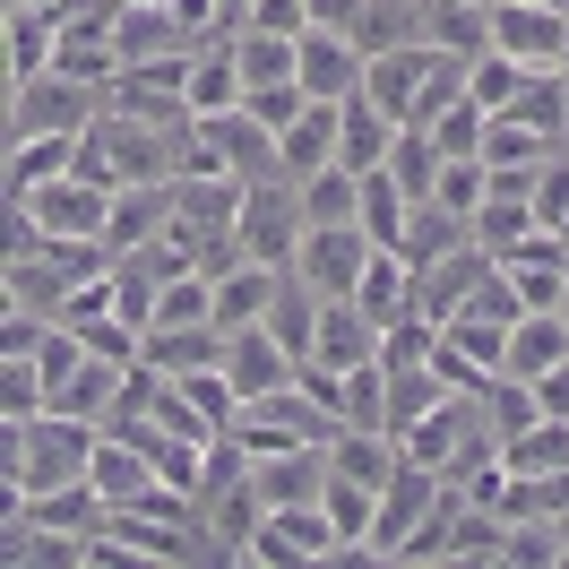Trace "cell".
Here are the masks:
<instances>
[{"label": "cell", "mask_w": 569, "mask_h": 569, "mask_svg": "<svg viewBox=\"0 0 569 569\" xmlns=\"http://www.w3.org/2000/svg\"><path fill=\"white\" fill-rule=\"evenodd\" d=\"M96 449H104V423L43 406L36 423H9V431H0V483H9L18 500L61 492V483H78V475L96 466Z\"/></svg>", "instance_id": "6da1fadb"}, {"label": "cell", "mask_w": 569, "mask_h": 569, "mask_svg": "<svg viewBox=\"0 0 569 569\" xmlns=\"http://www.w3.org/2000/svg\"><path fill=\"white\" fill-rule=\"evenodd\" d=\"M311 242V199L293 173H268V181H242V250L268 259V268H293Z\"/></svg>", "instance_id": "7a4b0ae2"}, {"label": "cell", "mask_w": 569, "mask_h": 569, "mask_svg": "<svg viewBox=\"0 0 569 569\" xmlns=\"http://www.w3.org/2000/svg\"><path fill=\"white\" fill-rule=\"evenodd\" d=\"M328 561H346V535L328 518V500H293V509H268L242 569H328Z\"/></svg>", "instance_id": "3957f363"}, {"label": "cell", "mask_w": 569, "mask_h": 569, "mask_svg": "<svg viewBox=\"0 0 569 569\" xmlns=\"http://www.w3.org/2000/svg\"><path fill=\"white\" fill-rule=\"evenodd\" d=\"M104 104H112V87L70 78V70H43V78H27V87H9V139H36V130H70L78 139Z\"/></svg>", "instance_id": "277c9868"}, {"label": "cell", "mask_w": 569, "mask_h": 569, "mask_svg": "<svg viewBox=\"0 0 569 569\" xmlns=\"http://www.w3.org/2000/svg\"><path fill=\"white\" fill-rule=\"evenodd\" d=\"M440 492H449V475H440V466H397V483L389 492H380V518H371V543H362L355 561H397V543H406V535L423 527L431 509H440Z\"/></svg>", "instance_id": "5b68a950"}, {"label": "cell", "mask_w": 569, "mask_h": 569, "mask_svg": "<svg viewBox=\"0 0 569 569\" xmlns=\"http://www.w3.org/2000/svg\"><path fill=\"white\" fill-rule=\"evenodd\" d=\"M18 208H36V224L52 233V242H78V233H104L112 224V190L96 173H61V181H43V190H27Z\"/></svg>", "instance_id": "8992f818"}, {"label": "cell", "mask_w": 569, "mask_h": 569, "mask_svg": "<svg viewBox=\"0 0 569 569\" xmlns=\"http://www.w3.org/2000/svg\"><path fill=\"white\" fill-rule=\"evenodd\" d=\"M199 130H208V156H216V173H233V181H268V173H284V156H277V130H268V121H259L250 104H233V112H208Z\"/></svg>", "instance_id": "52a82bcc"}, {"label": "cell", "mask_w": 569, "mask_h": 569, "mask_svg": "<svg viewBox=\"0 0 569 569\" xmlns=\"http://www.w3.org/2000/svg\"><path fill=\"white\" fill-rule=\"evenodd\" d=\"M492 43H500V52H518L527 70H561L569 9H543V0H492Z\"/></svg>", "instance_id": "ba28073f"}, {"label": "cell", "mask_w": 569, "mask_h": 569, "mask_svg": "<svg viewBox=\"0 0 569 569\" xmlns=\"http://www.w3.org/2000/svg\"><path fill=\"white\" fill-rule=\"evenodd\" d=\"M173 216H181V173L173 181H121V190H112L104 242L112 250H147V242H164V233H173Z\"/></svg>", "instance_id": "9c48e42d"}, {"label": "cell", "mask_w": 569, "mask_h": 569, "mask_svg": "<svg viewBox=\"0 0 569 569\" xmlns=\"http://www.w3.org/2000/svg\"><path fill=\"white\" fill-rule=\"evenodd\" d=\"M224 371H233V389H242V406H259V397H277L302 362L284 355V337L268 320H250V328H224Z\"/></svg>", "instance_id": "30bf717a"}, {"label": "cell", "mask_w": 569, "mask_h": 569, "mask_svg": "<svg viewBox=\"0 0 569 569\" xmlns=\"http://www.w3.org/2000/svg\"><path fill=\"white\" fill-rule=\"evenodd\" d=\"M371 250H380V242H371L362 224H311V242H302V259H293V277H311L328 302H337V293H355V284H362Z\"/></svg>", "instance_id": "8fae6325"}, {"label": "cell", "mask_w": 569, "mask_h": 569, "mask_svg": "<svg viewBox=\"0 0 569 569\" xmlns=\"http://www.w3.org/2000/svg\"><path fill=\"white\" fill-rule=\"evenodd\" d=\"M440 70V43H397V52H371V70H362V96L397 121H415L423 112V87Z\"/></svg>", "instance_id": "7c38bea8"}, {"label": "cell", "mask_w": 569, "mask_h": 569, "mask_svg": "<svg viewBox=\"0 0 569 569\" xmlns=\"http://www.w3.org/2000/svg\"><path fill=\"white\" fill-rule=\"evenodd\" d=\"M362 70H371V52H362L346 27H302V61H293V78H302L311 96L346 104V96L362 87Z\"/></svg>", "instance_id": "4fadbf2b"}, {"label": "cell", "mask_w": 569, "mask_h": 569, "mask_svg": "<svg viewBox=\"0 0 569 569\" xmlns=\"http://www.w3.org/2000/svg\"><path fill=\"white\" fill-rule=\"evenodd\" d=\"M337 139H346V104L311 96V104H302V112H293V121L277 130V156H284V173H293V181L328 173V164H337Z\"/></svg>", "instance_id": "5bb4252c"}, {"label": "cell", "mask_w": 569, "mask_h": 569, "mask_svg": "<svg viewBox=\"0 0 569 569\" xmlns=\"http://www.w3.org/2000/svg\"><path fill=\"white\" fill-rule=\"evenodd\" d=\"M380 346H389V328L362 311L355 293H337L320 311V346H311V362L320 371H355V362H380Z\"/></svg>", "instance_id": "9a60e30c"}, {"label": "cell", "mask_w": 569, "mask_h": 569, "mask_svg": "<svg viewBox=\"0 0 569 569\" xmlns=\"http://www.w3.org/2000/svg\"><path fill=\"white\" fill-rule=\"evenodd\" d=\"M181 96H190V112H199V121H208V112H233V104L250 96L233 36H208L199 52H190V70H181Z\"/></svg>", "instance_id": "2e32d148"}, {"label": "cell", "mask_w": 569, "mask_h": 569, "mask_svg": "<svg viewBox=\"0 0 569 569\" xmlns=\"http://www.w3.org/2000/svg\"><path fill=\"white\" fill-rule=\"evenodd\" d=\"M277 284H284V268H268V259H233V268L216 277V328H250V320H268Z\"/></svg>", "instance_id": "e0dca14e"}, {"label": "cell", "mask_w": 569, "mask_h": 569, "mask_svg": "<svg viewBox=\"0 0 569 569\" xmlns=\"http://www.w3.org/2000/svg\"><path fill=\"white\" fill-rule=\"evenodd\" d=\"M552 362H569V311H518V328H509V380H543Z\"/></svg>", "instance_id": "ac0fdd59"}, {"label": "cell", "mask_w": 569, "mask_h": 569, "mask_svg": "<svg viewBox=\"0 0 569 569\" xmlns=\"http://www.w3.org/2000/svg\"><path fill=\"white\" fill-rule=\"evenodd\" d=\"M423 43L458 52V61L492 52V0H423Z\"/></svg>", "instance_id": "d6986e66"}, {"label": "cell", "mask_w": 569, "mask_h": 569, "mask_svg": "<svg viewBox=\"0 0 569 569\" xmlns=\"http://www.w3.org/2000/svg\"><path fill=\"white\" fill-rule=\"evenodd\" d=\"M147 371H164V380H181V371H208V362H224V328H147L139 346Z\"/></svg>", "instance_id": "ffe728a7"}, {"label": "cell", "mask_w": 569, "mask_h": 569, "mask_svg": "<svg viewBox=\"0 0 569 569\" xmlns=\"http://www.w3.org/2000/svg\"><path fill=\"white\" fill-rule=\"evenodd\" d=\"M397 130H406V121H397V112H380V104H371V96L355 87V96H346V139H337V164H355V173L389 164Z\"/></svg>", "instance_id": "44dd1931"}, {"label": "cell", "mask_w": 569, "mask_h": 569, "mask_svg": "<svg viewBox=\"0 0 569 569\" xmlns=\"http://www.w3.org/2000/svg\"><path fill=\"white\" fill-rule=\"evenodd\" d=\"M61 61V18H43L27 0H9V87H27Z\"/></svg>", "instance_id": "7402d4cb"}, {"label": "cell", "mask_w": 569, "mask_h": 569, "mask_svg": "<svg viewBox=\"0 0 569 569\" xmlns=\"http://www.w3.org/2000/svg\"><path fill=\"white\" fill-rule=\"evenodd\" d=\"M406 216H415V190H406L389 164H371V173H362V208H355V224H362L380 250H397V242H406Z\"/></svg>", "instance_id": "603a6c76"}, {"label": "cell", "mask_w": 569, "mask_h": 569, "mask_svg": "<svg viewBox=\"0 0 569 569\" xmlns=\"http://www.w3.org/2000/svg\"><path fill=\"white\" fill-rule=\"evenodd\" d=\"M78 164V139L70 130H36V139H9V199H27L43 181H61Z\"/></svg>", "instance_id": "cb8c5ba5"}, {"label": "cell", "mask_w": 569, "mask_h": 569, "mask_svg": "<svg viewBox=\"0 0 569 569\" xmlns=\"http://www.w3.org/2000/svg\"><path fill=\"white\" fill-rule=\"evenodd\" d=\"M458 242H475V216H458L449 199H415V216H406V242H397V250L423 268V259H449Z\"/></svg>", "instance_id": "d4e9b609"}, {"label": "cell", "mask_w": 569, "mask_h": 569, "mask_svg": "<svg viewBox=\"0 0 569 569\" xmlns=\"http://www.w3.org/2000/svg\"><path fill=\"white\" fill-rule=\"evenodd\" d=\"M355 302H362L380 328H389L397 311H415V259H406V250H371V268H362V284H355Z\"/></svg>", "instance_id": "484cf974"}, {"label": "cell", "mask_w": 569, "mask_h": 569, "mask_svg": "<svg viewBox=\"0 0 569 569\" xmlns=\"http://www.w3.org/2000/svg\"><path fill=\"white\" fill-rule=\"evenodd\" d=\"M121 380H130V362L87 355V371H78V380L52 397V406H61V415H87V423H112V406H121Z\"/></svg>", "instance_id": "4316f807"}, {"label": "cell", "mask_w": 569, "mask_h": 569, "mask_svg": "<svg viewBox=\"0 0 569 569\" xmlns=\"http://www.w3.org/2000/svg\"><path fill=\"white\" fill-rule=\"evenodd\" d=\"M543 156H552L543 130H527L518 112H492V130H483V164L492 173H543Z\"/></svg>", "instance_id": "83f0119b"}, {"label": "cell", "mask_w": 569, "mask_h": 569, "mask_svg": "<svg viewBox=\"0 0 569 569\" xmlns=\"http://www.w3.org/2000/svg\"><path fill=\"white\" fill-rule=\"evenodd\" d=\"M527 61H518V52H500V43H492V52H475V61H466V96H475V104H483V112H509V104H518V87H527Z\"/></svg>", "instance_id": "f1b7e54d"}, {"label": "cell", "mask_w": 569, "mask_h": 569, "mask_svg": "<svg viewBox=\"0 0 569 569\" xmlns=\"http://www.w3.org/2000/svg\"><path fill=\"white\" fill-rule=\"evenodd\" d=\"M52 389H43V362L36 355H0V423H36Z\"/></svg>", "instance_id": "f546056e"}, {"label": "cell", "mask_w": 569, "mask_h": 569, "mask_svg": "<svg viewBox=\"0 0 569 569\" xmlns=\"http://www.w3.org/2000/svg\"><path fill=\"white\" fill-rule=\"evenodd\" d=\"M233 52H242V78H250V87H277V78H293V61H302V36L242 27V36H233Z\"/></svg>", "instance_id": "4dcf8cb0"}, {"label": "cell", "mask_w": 569, "mask_h": 569, "mask_svg": "<svg viewBox=\"0 0 569 569\" xmlns=\"http://www.w3.org/2000/svg\"><path fill=\"white\" fill-rule=\"evenodd\" d=\"M440 164H449V156L431 147V130H415V121H406V130H397V147H389V173L406 181L415 199H431V190H440Z\"/></svg>", "instance_id": "1f68e13d"}, {"label": "cell", "mask_w": 569, "mask_h": 569, "mask_svg": "<svg viewBox=\"0 0 569 569\" xmlns=\"http://www.w3.org/2000/svg\"><path fill=\"white\" fill-rule=\"evenodd\" d=\"M302 199H311V224H355V208H362V173H355V164H328V173L302 181Z\"/></svg>", "instance_id": "d6a6232c"}, {"label": "cell", "mask_w": 569, "mask_h": 569, "mask_svg": "<svg viewBox=\"0 0 569 569\" xmlns=\"http://www.w3.org/2000/svg\"><path fill=\"white\" fill-rule=\"evenodd\" d=\"M250 27H268V36H302V27H311V0H250Z\"/></svg>", "instance_id": "836d02e7"}, {"label": "cell", "mask_w": 569, "mask_h": 569, "mask_svg": "<svg viewBox=\"0 0 569 569\" xmlns=\"http://www.w3.org/2000/svg\"><path fill=\"white\" fill-rule=\"evenodd\" d=\"M27 9H43V18H70L78 0H27Z\"/></svg>", "instance_id": "e575fe53"}, {"label": "cell", "mask_w": 569, "mask_h": 569, "mask_svg": "<svg viewBox=\"0 0 569 569\" xmlns=\"http://www.w3.org/2000/svg\"><path fill=\"white\" fill-rule=\"evenodd\" d=\"M561 543H569V509H561Z\"/></svg>", "instance_id": "d590c367"}, {"label": "cell", "mask_w": 569, "mask_h": 569, "mask_svg": "<svg viewBox=\"0 0 569 569\" xmlns=\"http://www.w3.org/2000/svg\"><path fill=\"white\" fill-rule=\"evenodd\" d=\"M543 9H569V0H543Z\"/></svg>", "instance_id": "8d00e7d4"}, {"label": "cell", "mask_w": 569, "mask_h": 569, "mask_svg": "<svg viewBox=\"0 0 569 569\" xmlns=\"http://www.w3.org/2000/svg\"><path fill=\"white\" fill-rule=\"evenodd\" d=\"M561 78H569V52H561Z\"/></svg>", "instance_id": "74e56055"}, {"label": "cell", "mask_w": 569, "mask_h": 569, "mask_svg": "<svg viewBox=\"0 0 569 569\" xmlns=\"http://www.w3.org/2000/svg\"><path fill=\"white\" fill-rule=\"evenodd\" d=\"M121 9H130V0H121Z\"/></svg>", "instance_id": "f35d334b"}]
</instances>
